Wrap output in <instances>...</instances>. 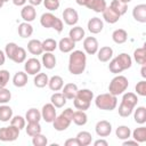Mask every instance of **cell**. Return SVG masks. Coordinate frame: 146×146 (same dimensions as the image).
I'll return each mask as SVG.
<instances>
[{"label":"cell","instance_id":"34","mask_svg":"<svg viewBox=\"0 0 146 146\" xmlns=\"http://www.w3.org/2000/svg\"><path fill=\"white\" fill-rule=\"evenodd\" d=\"M48 81H49L48 75L46 73H41V72H39L38 74H35L34 75V80H33L34 86L36 88H43V87L48 86Z\"/></svg>","mask_w":146,"mask_h":146},{"label":"cell","instance_id":"30","mask_svg":"<svg viewBox=\"0 0 146 146\" xmlns=\"http://www.w3.org/2000/svg\"><path fill=\"white\" fill-rule=\"evenodd\" d=\"M88 121V116L86 114V111H75L73 113V117H72V122H74L76 125H84Z\"/></svg>","mask_w":146,"mask_h":146},{"label":"cell","instance_id":"4","mask_svg":"<svg viewBox=\"0 0 146 146\" xmlns=\"http://www.w3.org/2000/svg\"><path fill=\"white\" fill-rule=\"evenodd\" d=\"M129 87V81L124 75H116L114 76L110 84H108V92L114 95V96H119L121 94H123Z\"/></svg>","mask_w":146,"mask_h":146},{"label":"cell","instance_id":"59","mask_svg":"<svg viewBox=\"0 0 146 146\" xmlns=\"http://www.w3.org/2000/svg\"><path fill=\"white\" fill-rule=\"evenodd\" d=\"M140 73H141V76L145 79V78H146V64H145V65H141V70H140Z\"/></svg>","mask_w":146,"mask_h":146},{"label":"cell","instance_id":"41","mask_svg":"<svg viewBox=\"0 0 146 146\" xmlns=\"http://www.w3.org/2000/svg\"><path fill=\"white\" fill-rule=\"evenodd\" d=\"M133 58L137 62V64L145 65L146 64V50H145V47L137 48L133 51Z\"/></svg>","mask_w":146,"mask_h":146},{"label":"cell","instance_id":"24","mask_svg":"<svg viewBox=\"0 0 146 146\" xmlns=\"http://www.w3.org/2000/svg\"><path fill=\"white\" fill-rule=\"evenodd\" d=\"M68 38H70L72 41H74L75 43L79 42V41H81V40L84 38V30H83L81 26H74V27H72V29L70 30V32H68Z\"/></svg>","mask_w":146,"mask_h":146},{"label":"cell","instance_id":"17","mask_svg":"<svg viewBox=\"0 0 146 146\" xmlns=\"http://www.w3.org/2000/svg\"><path fill=\"white\" fill-rule=\"evenodd\" d=\"M57 47L59 48V50L64 54H67V52H71L74 50L75 48V42L72 41L68 36L67 38H62L59 40V42L57 43Z\"/></svg>","mask_w":146,"mask_h":146},{"label":"cell","instance_id":"22","mask_svg":"<svg viewBox=\"0 0 146 146\" xmlns=\"http://www.w3.org/2000/svg\"><path fill=\"white\" fill-rule=\"evenodd\" d=\"M62 94L65 96L66 99H73L76 96L78 92V86L75 83H66L65 86H63L62 88Z\"/></svg>","mask_w":146,"mask_h":146},{"label":"cell","instance_id":"56","mask_svg":"<svg viewBox=\"0 0 146 146\" xmlns=\"http://www.w3.org/2000/svg\"><path fill=\"white\" fill-rule=\"evenodd\" d=\"M26 1H27V0H13V3H14L15 6H18V7H23V6H25Z\"/></svg>","mask_w":146,"mask_h":146},{"label":"cell","instance_id":"42","mask_svg":"<svg viewBox=\"0 0 146 146\" xmlns=\"http://www.w3.org/2000/svg\"><path fill=\"white\" fill-rule=\"evenodd\" d=\"M42 48H43V51L52 52L57 48V41L55 39L48 38V39H46V40L42 41Z\"/></svg>","mask_w":146,"mask_h":146},{"label":"cell","instance_id":"45","mask_svg":"<svg viewBox=\"0 0 146 146\" xmlns=\"http://www.w3.org/2000/svg\"><path fill=\"white\" fill-rule=\"evenodd\" d=\"M75 97L81 98L83 100H87V102H90L91 103V100L94 99V92L91 90H89V89H80V90H78Z\"/></svg>","mask_w":146,"mask_h":146},{"label":"cell","instance_id":"54","mask_svg":"<svg viewBox=\"0 0 146 146\" xmlns=\"http://www.w3.org/2000/svg\"><path fill=\"white\" fill-rule=\"evenodd\" d=\"M122 145H123V146H127V145H135V146H138V145H139V143H138V141H136L135 139H133V140H130V139L128 138V139L123 140Z\"/></svg>","mask_w":146,"mask_h":146},{"label":"cell","instance_id":"38","mask_svg":"<svg viewBox=\"0 0 146 146\" xmlns=\"http://www.w3.org/2000/svg\"><path fill=\"white\" fill-rule=\"evenodd\" d=\"M110 7L113 8L120 16L124 15V14L127 13V10H128V5L124 3V2H122V1H120V0H113V1L111 2Z\"/></svg>","mask_w":146,"mask_h":146},{"label":"cell","instance_id":"14","mask_svg":"<svg viewBox=\"0 0 146 146\" xmlns=\"http://www.w3.org/2000/svg\"><path fill=\"white\" fill-rule=\"evenodd\" d=\"M104 29V23L99 17H91L88 21V30L92 34H98L103 31Z\"/></svg>","mask_w":146,"mask_h":146},{"label":"cell","instance_id":"55","mask_svg":"<svg viewBox=\"0 0 146 146\" xmlns=\"http://www.w3.org/2000/svg\"><path fill=\"white\" fill-rule=\"evenodd\" d=\"M108 143L105 139H98L96 141H94V146H107Z\"/></svg>","mask_w":146,"mask_h":146},{"label":"cell","instance_id":"37","mask_svg":"<svg viewBox=\"0 0 146 146\" xmlns=\"http://www.w3.org/2000/svg\"><path fill=\"white\" fill-rule=\"evenodd\" d=\"M132 138L138 141L139 144L140 143H145L146 141V128L145 127H139V128H136L132 132Z\"/></svg>","mask_w":146,"mask_h":146},{"label":"cell","instance_id":"44","mask_svg":"<svg viewBox=\"0 0 146 146\" xmlns=\"http://www.w3.org/2000/svg\"><path fill=\"white\" fill-rule=\"evenodd\" d=\"M10 124L16 127V128H18L19 130H22L26 125V120H25V117H23L21 115H15V116H13L10 119Z\"/></svg>","mask_w":146,"mask_h":146},{"label":"cell","instance_id":"50","mask_svg":"<svg viewBox=\"0 0 146 146\" xmlns=\"http://www.w3.org/2000/svg\"><path fill=\"white\" fill-rule=\"evenodd\" d=\"M10 74L7 70H0V88H5L9 82Z\"/></svg>","mask_w":146,"mask_h":146},{"label":"cell","instance_id":"16","mask_svg":"<svg viewBox=\"0 0 146 146\" xmlns=\"http://www.w3.org/2000/svg\"><path fill=\"white\" fill-rule=\"evenodd\" d=\"M102 14H103L104 21L107 22L108 24H114V23H116V22L120 19V17H121V16H120L113 8H111V7H106Z\"/></svg>","mask_w":146,"mask_h":146},{"label":"cell","instance_id":"39","mask_svg":"<svg viewBox=\"0 0 146 146\" xmlns=\"http://www.w3.org/2000/svg\"><path fill=\"white\" fill-rule=\"evenodd\" d=\"M25 131L30 137H33L41 132V125L39 122H27V125H25Z\"/></svg>","mask_w":146,"mask_h":146},{"label":"cell","instance_id":"31","mask_svg":"<svg viewBox=\"0 0 146 146\" xmlns=\"http://www.w3.org/2000/svg\"><path fill=\"white\" fill-rule=\"evenodd\" d=\"M80 144V146H88L92 141V136L89 131H80L75 137Z\"/></svg>","mask_w":146,"mask_h":146},{"label":"cell","instance_id":"9","mask_svg":"<svg viewBox=\"0 0 146 146\" xmlns=\"http://www.w3.org/2000/svg\"><path fill=\"white\" fill-rule=\"evenodd\" d=\"M71 122H72V120L70 117H67L66 115H64L63 113H60L58 116L55 117V120L51 123H52L55 130H57V131H64V130H66L70 127Z\"/></svg>","mask_w":146,"mask_h":146},{"label":"cell","instance_id":"25","mask_svg":"<svg viewBox=\"0 0 146 146\" xmlns=\"http://www.w3.org/2000/svg\"><path fill=\"white\" fill-rule=\"evenodd\" d=\"M112 39L115 43L117 44H122L128 40V33L125 30L123 29H116L115 31H113L112 33Z\"/></svg>","mask_w":146,"mask_h":146},{"label":"cell","instance_id":"12","mask_svg":"<svg viewBox=\"0 0 146 146\" xmlns=\"http://www.w3.org/2000/svg\"><path fill=\"white\" fill-rule=\"evenodd\" d=\"M95 130L99 137H107L112 132V124L106 120H100L96 123Z\"/></svg>","mask_w":146,"mask_h":146},{"label":"cell","instance_id":"52","mask_svg":"<svg viewBox=\"0 0 146 146\" xmlns=\"http://www.w3.org/2000/svg\"><path fill=\"white\" fill-rule=\"evenodd\" d=\"M51 29H54V30H55L56 32H58V33H60V32L63 31V29H64V24H63V21H62L60 18H58V17H57Z\"/></svg>","mask_w":146,"mask_h":146},{"label":"cell","instance_id":"26","mask_svg":"<svg viewBox=\"0 0 146 146\" xmlns=\"http://www.w3.org/2000/svg\"><path fill=\"white\" fill-rule=\"evenodd\" d=\"M56 18L57 17L54 14H51V13H44L40 17V24L43 27H46V29H51L52 25H54V23H55V21H56Z\"/></svg>","mask_w":146,"mask_h":146},{"label":"cell","instance_id":"5","mask_svg":"<svg viewBox=\"0 0 146 146\" xmlns=\"http://www.w3.org/2000/svg\"><path fill=\"white\" fill-rule=\"evenodd\" d=\"M79 6L87 7L88 9L95 13H103L104 9L107 7L105 0H75Z\"/></svg>","mask_w":146,"mask_h":146},{"label":"cell","instance_id":"6","mask_svg":"<svg viewBox=\"0 0 146 146\" xmlns=\"http://www.w3.org/2000/svg\"><path fill=\"white\" fill-rule=\"evenodd\" d=\"M19 129L14 127V125H9V127H2L0 128V140L1 141H14L18 138L19 136Z\"/></svg>","mask_w":146,"mask_h":146},{"label":"cell","instance_id":"21","mask_svg":"<svg viewBox=\"0 0 146 146\" xmlns=\"http://www.w3.org/2000/svg\"><path fill=\"white\" fill-rule=\"evenodd\" d=\"M41 64L47 68V70H52L56 66V57L52 52H48L46 51L42 55V60Z\"/></svg>","mask_w":146,"mask_h":146},{"label":"cell","instance_id":"46","mask_svg":"<svg viewBox=\"0 0 146 146\" xmlns=\"http://www.w3.org/2000/svg\"><path fill=\"white\" fill-rule=\"evenodd\" d=\"M32 144L34 146H46L48 144V139L46 136H43L41 132L32 137Z\"/></svg>","mask_w":146,"mask_h":146},{"label":"cell","instance_id":"57","mask_svg":"<svg viewBox=\"0 0 146 146\" xmlns=\"http://www.w3.org/2000/svg\"><path fill=\"white\" fill-rule=\"evenodd\" d=\"M5 62H6V54L2 50H0V66L3 65Z\"/></svg>","mask_w":146,"mask_h":146},{"label":"cell","instance_id":"28","mask_svg":"<svg viewBox=\"0 0 146 146\" xmlns=\"http://www.w3.org/2000/svg\"><path fill=\"white\" fill-rule=\"evenodd\" d=\"M66 98L62 92H55L50 97V103L56 107V108H62L66 104Z\"/></svg>","mask_w":146,"mask_h":146},{"label":"cell","instance_id":"3","mask_svg":"<svg viewBox=\"0 0 146 146\" xmlns=\"http://www.w3.org/2000/svg\"><path fill=\"white\" fill-rule=\"evenodd\" d=\"M95 105L103 111H113L117 105V98L110 92L100 94L95 98Z\"/></svg>","mask_w":146,"mask_h":146},{"label":"cell","instance_id":"1","mask_svg":"<svg viewBox=\"0 0 146 146\" xmlns=\"http://www.w3.org/2000/svg\"><path fill=\"white\" fill-rule=\"evenodd\" d=\"M87 66V56L82 50L71 51L68 58V71L73 75L82 74Z\"/></svg>","mask_w":146,"mask_h":146},{"label":"cell","instance_id":"40","mask_svg":"<svg viewBox=\"0 0 146 146\" xmlns=\"http://www.w3.org/2000/svg\"><path fill=\"white\" fill-rule=\"evenodd\" d=\"M11 60L16 64H21V63H24L26 60V50L23 48V47H17Z\"/></svg>","mask_w":146,"mask_h":146},{"label":"cell","instance_id":"61","mask_svg":"<svg viewBox=\"0 0 146 146\" xmlns=\"http://www.w3.org/2000/svg\"><path fill=\"white\" fill-rule=\"evenodd\" d=\"M3 3H5V2H3L2 0H0V9L2 8V6H3Z\"/></svg>","mask_w":146,"mask_h":146},{"label":"cell","instance_id":"60","mask_svg":"<svg viewBox=\"0 0 146 146\" xmlns=\"http://www.w3.org/2000/svg\"><path fill=\"white\" fill-rule=\"evenodd\" d=\"M120 1H122V2H124V3H127V5H128V3H129L131 0H120Z\"/></svg>","mask_w":146,"mask_h":146},{"label":"cell","instance_id":"43","mask_svg":"<svg viewBox=\"0 0 146 146\" xmlns=\"http://www.w3.org/2000/svg\"><path fill=\"white\" fill-rule=\"evenodd\" d=\"M73 105L76 110H80V111H87L89 110L90 107V102H87V100H83L81 98H78V97H74L73 98Z\"/></svg>","mask_w":146,"mask_h":146},{"label":"cell","instance_id":"51","mask_svg":"<svg viewBox=\"0 0 146 146\" xmlns=\"http://www.w3.org/2000/svg\"><path fill=\"white\" fill-rule=\"evenodd\" d=\"M135 89H136L137 95H139V96H141V97H145V96H146V81H145V80L139 81V82L136 84Z\"/></svg>","mask_w":146,"mask_h":146},{"label":"cell","instance_id":"32","mask_svg":"<svg viewBox=\"0 0 146 146\" xmlns=\"http://www.w3.org/2000/svg\"><path fill=\"white\" fill-rule=\"evenodd\" d=\"M13 117V110L10 106L2 104L0 106V121L1 122H8Z\"/></svg>","mask_w":146,"mask_h":146},{"label":"cell","instance_id":"20","mask_svg":"<svg viewBox=\"0 0 146 146\" xmlns=\"http://www.w3.org/2000/svg\"><path fill=\"white\" fill-rule=\"evenodd\" d=\"M121 103L130 108H135L137 103H138V97L135 92H125L123 96H122V100Z\"/></svg>","mask_w":146,"mask_h":146},{"label":"cell","instance_id":"2","mask_svg":"<svg viewBox=\"0 0 146 146\" xmlns=\"http://www.w3.org/2000/svg\"><path fill=\"white\" fill-rule=\"evenodd\" d=\"M131 65H132V59H131L130 55L122 52L110 62L108 70L114 74H119V73L130 68Z\"/></svg>","mask_w":146,"mask_h":146},{"label":"cell","instance_id":"35","mask_svg":"<svg viewBox=\"0 0 146 146\" xmlns=\"http://www.w3.org/2000/svg\"><path fill=\"white\" fill-rule=\"evenodd\" d=\"M133 119L135 122H137L138 124H144L146 122V108L144 106L137 107V110H135L133 113Z\"/></svg>","mask_w":146,"mask_h":146},{"label":"cell","instance_id":"58","mask_svg":"<svg viewBox=\"0 0 146 146\" xmlns=\"http://www.w3.org/2000/svg\"><path fill=\"white\" fill-rule=\"evenodd\" d=\"M29 2H30V5H32V6H39V5H41L42 3V1L43 0H27Z\"/></svg>","mask_w":146,"mask_h":146},{"label":"cell","instance_id":"49","mask_svg":"<svg viewBox=\"0 0 146 146\" xmlns=\"http://www.w3.org/2000/svg\"><path fill=\"white\" fill-rule=\"evenodd\" d=\"M42 2L46 9H48L49 11H54L59 8V0H43Z\"/></svg>","mask_w":146,"mask_h":146},{"label":"cell","instance_id":"13","mask_svg":"<svg viewBox=\"0 0 146 146\" xmlns=\"http://www.w3.org/2000/svg\"><path fill=\"white\" fill-rule=\"evenodd\" d=\"M21 16L24 19V22H27V23L34 21L36 17V10H35L34 6H32V5L23 6V8L21 10Z\"/></svg>","mask_w":146,"mask_h":146},{"label":"cell","instance_id":"10","mask_svg":"<svg viewBox=\"0 0 146 146\" xmlns=\"http://www.w3.org/2000/svg\"><path fill=\"white\" fill-rule=\"evenodd\" d=\"M63 21L65 24L70 25V26H74L78 21H79V14L75 9L68 7L66 9H64L63 11Z\"/></svg>","mask_w":146,"mask_h":146},{"label":"cell","instance_id":"15","mask_svg":"<svg viewBox=\"0 0 146 146\" xmlns=\"http://www.w3.org/2000/svg\"><path fill=\"white\" fill-rule=\"evenodd\" d=\"M133 18L139 23H146V5L140 3L133 7L132 9Z\"/></svg>","mask_w":146,"mask_h":146},{"label":"cell","instance_id":"47","mask_svg":"<svg viewBox=\"0 0 146 146\" xmlns=\"http://www.w3.org/2000/svg\"><path fill=\"white\" fill-rule=\"evenodd\" d=\"M17 47H18V46H17L15 42H9V43H7V44H6V48H5L6 57H8V58L11 60V58H13V56H14V54H15Z\"/></svg>","mask_w":146,"mask_h":146},{"label":"cell","instance_id":"23","mask_svg":"<svg viewBox=\"0 0 146 146\" xmlns=\"http://www.w3.org/2000/svg\"><path fill=\"white\" fill-rule=\"evenodd\" d=\"M63 86H64V80L59 75H54L48 81V87L52 91H59V90H62Z\"/></svg>","mask_w":146,"mask_h":146},{"label":"cell","instance_id":"27","mask_svg":"<svg viewBox=\"0 0 146 146\" xmlns=\"http://www.w3.org/2000/svg\"><path fill=\"white\" fill-rule=\"evenodd\" d=\"M18 34L21 38H30L33 34V26L27 22L21 23L18 25Z\"/></svg>","mask_w":146,"mask_h":146},{"label":"cell","instance_id":"62","mask_svg":"<svg viewBox=\"0 0 146 146\" xmlns=\"http://www.w3.org/2000/svg\"><path fill=\"white\" fill-rule=\"evenodd\" d=\"M2 1H3V2H7V1H9V0H2Z\"/></svg>","mask_w":146,"mask_h":146},{"label":"cell","instance_id":"36","mask_svg":"<svg viewBox=\"0 0 146 146\" xmlns=\"http://www.w3.org/2000/svg\"><path fill=\"white\" fill-rule=\"evenodd\" d=\"M115 135H116V137L119 139L125 140V139H128V138L131 137V130L127 125H119L116 128V130H115Z\"/></svg>","mask_w":146,"mask_h":146},{"label":"cell","instance_id":"48","mask_svg":"<svg viewBox=\"0 0 146 146\" xmlns=\"http://www.w3.org/2000/svg\"><path fill=\"white\" fill-rule=\"evenodd\" d=\"M11 98V92L5 88H0V104H7Z\"/></svg>","mask_w":146,"mask_h":146},{"label":"cell","instance_id":"53","mask_svg":"<svg viewBox=\"0 0 146 146\" xmlns=\"http://www.w3.org/2000/svg\"><path fill=\"white\" fill-rule=\"evenodd\" d=\"M64 145L65 146H80V144H79L76 138H68V139H66Z\"/></svg>","mask_w":146,"mask_h":146},{"label":"cell","instance_id":"11","mask_svg":"<svg viewBox=\"0 0 146 146\" xmlns=\"http://www.w3.org/2000/svg\"><path fill=\"white\" fill-rule=\"evenodd\" d=\"M83 49L88 55H95L97 54L99 49L98 41L95 36H87L83 40Z\"/></svg>","mask_w":146,"mask_h":146},{"label":"cell","instance_id":"33","mask_svg":"<svg viewBox=\"0 0 146 146\" xmlns=\"http://www.w3.org/2000/svg\"><path fill=\"white\" fill-rule=\"evenodd\" d=\"M25 120L27 122H40L41 120V112L34 107L27 110L26 114H25Z\"/></svg>","mask_w":146,"mask_h":146},{"label":"cell","instance_id":"8","mask_svg":"<svg viewBox=\"0 0 146 146\" xmlns=\"http://www.w3.org/2000/svg\"><path fill=\"white\" fill-rule=\"evenodd\" d=\"M56 116H57L56 107L51 103L44 104L42 106V110H41V119L42 120H44L47 123H51Z\"/></svg>","mask_w":146,"mask_h":146},{"label":"cell","instance_id":"19","mask_svg":"<svg viewBox=\"0 0 146 146\" xmlns=\"http://www.w3.org/2000/svg\"><path fill=\"white\" fill-rule=\"evenodd\" d=\"M27 50L32 54V55H41L43 52V48H42V41L38 40V39H32L27 42Z\"/></svg>","mask_w":146,"mask_h":146},{"label":"cell","instance_id":"18","mask_svg":"<svg viewBox=\"0 0 146 146\" xmlns=\"http://www.w3.org/2000/svg\"><path fill=\"white\" fill-rule=\"evenodd\" d=\"M112 57H113V49L110 46H104L97 51V58L99 62H103V63L110 62Z\"/></svg>","mask_w":146,"mask_h":146},{"label":"cell","instance_id":"29","mask_svg":"<svg viewBox=\"0 0 146 146\" xmlns=\"http://www.w3.org/2000/svg\"><path fill=\"white\" fill-rule=\"evenodd\" d=\"M13 83H14L15 87H18V88H22V87L26 86V83H27V74L25 72H22V71L15 73V75L13 78Z\"/></svg>","mask_w":146,"mask_h":146},{"label":"cell","instance_id":"7","mask_svg":"<svg viewBox=\"0 0 146 146\" xmlns=\"http://www.w3.org/2000/svg\"><path fill=\"white\" fill-rule=\"evenodd\" d=\"M41 67H42L41 62L38 58H35V57L29 58L25 62V64H24L25 73L29 74V75H35V74H38L41 71Z\"/></svg>","mask_w":146,"mask_h":146}]
</instances>
